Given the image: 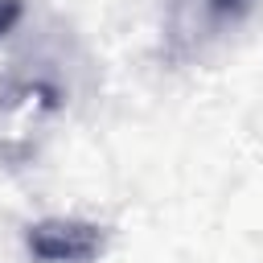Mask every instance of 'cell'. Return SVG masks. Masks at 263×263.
<instances>
[{"mask_svg": "<svg viewBox=\"0 0 263 263\" xmlns=\"http://www.w3.org/2000/svg\"><path fill=\"white\" fill-rule=\"evenodd\" d=\"M25 247L37 263H95L107 247V230L82 218H41L25 230Z\"/></svg>", "mask_w": 263, "mask_h": 263, "instance_id": "6da1fadb", "label": "cell"}, {"mask_svg": "<svg viewBox=\"0 0 263 263\" xmlns=\"http://www.w3.org/2000/svg\"><path fill=\"white\" fill-rule=\"evenodd\" d=\"M259 0H193V16H189V29H201V37H218V33H230L238 29L251 8Z\"/></svg>", "mask_w": 263, "mask_h": 263, "instance_id": "7a4b0ae2", "label": "cell"}, {"mask_svg": "<svg viewBox=\"0 0 263 263\" xmlns=\"http://www.w3.org/2000/svg\"><path fill=\"white\" fill-rule=\"evenodd\" d=\"M21 12H25V8H21V0H0V37H4V33H12V25L21 21Z\"/></svg>", "mask_w": 263, "mask_h": 263, "instance_id": "3957f363", "label": "cell"}]
</instances>
